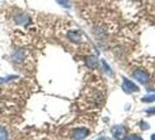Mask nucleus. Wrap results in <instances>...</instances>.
I'll list each match as a JSON object with an SVG mask.
<instances>
[{
	"label": "nucleus",
	"instance_id": "17",
	"mask_svg": "<svg viewBox=\"0 0 155 140\" xmlns=\"http://www.w3.org/2000/svg\"><path fill=\"white\" fill-rule=\"evenodd\" d=\"M96 140H108L105 137H100V138H98V139H96Z\"/></svg>",
	"mask_w": 155,
	"mask_h": 140
},
{
	"label": "nucleus",
	"instance_id": "19",
	"mask_svg": "<svg viewBox=\"0 0 155 140\" xmlns=\"http://www.w3.org/2000/svg\"><path fill=\"white\" fill-rule=\"evenodd\" d=\"M124 140H132V139H131V138H130V137H127V138H125V139H124Z\"/></svg>",
	"mask_w": 155,
	"mask_h": 140
},
{
	"label": "nucleus",
	"instance_id": "10",
	"mask_svg": "<svg viewBox=\"0 0 155 140\" xmlns=\"http://www.w3.org/2000/svg\"><path fill=\"white\" fill-rule=\"evenodd\" d=\"M141 101L143 103H153V102H155V93H149V95L145 96V97H142Z\"/></svg>",
	"mask_w": 155,
	"mask_h": 140
},
{
	"label": "nucleus",
	"instance_id": "15",
	"mask_svg": "<svg viewBox=\"0 0 155 140\" xmlns=\"http://www.w3.org/2000/svg\"><path fill=\"white\" fill-rule=\"evenodd\" d=\"M130 138L132 140H143L140 136H138V134H133V136H130Z\"/></svg>",
	"mask_w": 155,
	"mask_h": 140
},
{
	"label": "nucleus",
	"instance_id": "12",
	"mask_svg": "<svg viewBox=\"0 0 155 140\" xmlns=\"http://www.w3.org/2000/svg\"><path fill=\"white\" fill-rule=\"evenodd\" d=\"M102 66H103L104 70H105L108 74H110L111 76L113 75V72H112V70H111V67H110L108 63H106V61H105V60H102Z\"/></svg>",
	"mask_w": 155,
	"mask_h": 140
},
{
	"label": "nucleus",
	"instance_id": "1",
	"mask_svg": "<svg viewBox=\"0 0 155 140\" xmlns=\"http://www.w3.org/2000/svg\"><path fill=\"white\" fill-rule=\"evenodd\" d=\"M121 88L122 90L125 91L126 93H134V92H138L139 91V86L132 82L131 80H127L126 77H122V84H121Z\"/></svg>",
	"mask_w": 155,
	"mask_h": 140
},
{
	"label": "nucleus",
	"instance_id": "13",
	"mask_svg": "<svg viewBox=\"0 0 155 140\" xmlns=\"http://www.w3.org/2000/svg\"><path fill=\"white\" fill-rule=\"evenodd\" d=\"M13 78H16V76H7V77H0V84L1 83H6V82L11 81V80H13Z\"/></svg>",
	"mask_w": 155,
	"mask_h": 140
},
{
	"label": "nucleus",
	"instance_id": "11",
	"mask_svg": "<svg viewBox=\"0 0 155 140\" xmlns=\"http://www.w3.org/2000/svg\"><path fill=\"white\" fill-rule=\"evenodd\" d=\"M0 140H8V132L2 126H0Z\"/></svg>",
	"mask_w": 155,
	"mask_h": 140
},
{
	"label": "nucleus",
	"instance_id": "4",
	"mask_svg": "<svg viewBox=\"0 0 155 140\" xmlns=\"http://www.w3.org/2000/svg\"><path fill=\"white\" fill-rule=\"evenodd\" d=\"M90 131L85 127H77L72 130V139L73 140H83L89 136Z\"/></svg>",
	"mask_w": 155,
	"mask_h": 140
},
{
	"label": "nucleus",
	"instance_id": "8",
	"mask_svg": "<svg viewBox=\"0 0 155 140\" xmlns=\"http://www.w3.org/2000/svg\"><path fill=\"white\" fill-rule=\"evenodd\" d=\"M85 63H86L88 68H90L91 70H96L97 68H98V66H99V62H98L97 57H96V56H92V55L86 57Z\"/></svg>",
	"mask_w": 155,
	"mask_h": 140
},
{
	"label": "nucleus",
	"instance_id": "5",
	"mask_svg": "<svg viewBox=\"0 0 155 140\" xmlns=\"http://www.w3.org/2000/svg\"><path fill=\"white\" fill-rule=\"evenodd\" d=\"M11 58L14 63H21L26 58V50L24 49H15L11 55Z\"/></svg>",
	"mask_w": 155,
	"mask_h": 140
},
{
	"label": "nucleus",
	"instance_id": "3",
	"mask_svg": "<svg viewBox=\"0 0 155 140\" xmlns=\"http://www.w3.org/2000/svg\"><path fill=\"white\" fill-rule=\"evenodd\" d=\"M132 76H133L134 80H136V81L139 82V83H141V84H146V83H148V81H149V75L141 69L134 70L132 72Z\"/></svg>",
	"mask_w": 155,
	"mask_h": 140
},
{
	"label": "nucleus",
	"instance_id": "9",
	"mask_svg": "<svg viewBox=\"0 0 155 140\" xmlns=\"http://www.w3.org/2000/svg\"><path fill=\"white\" fill-rule=\"evenodd\" d=\"M56 2L64 8H71V0H56Z\"/></svg>",
	"mask_w": 155,
	"mask_h": 140
},
{
	"label": "nucleus",
	"instance_id": "2",
	"mask_svg": "<svg viewBox=\"0 0 155 140\" xmlns=\"http://www.w3.org/2000/svg\"><path fill=\"white\" fill-rule=\"evenodd\" d=\"M111 134L113 136V138L117 140H124L126 138L127 134V130L124 125H116L111 130Z\"/></svg>",
	"mask_w": 155,
	"mask_h": 140
},
{
	"label": "nucleus",
	"instance_id": "18",
	"mask_svg": "<svg viewBox=\"0 0 155 140\" xmlns=\"http://www.w3.org/2000/svg\"><path fill=\"white\" fill-rule=\"evenodd\" d=\"M151 140H155V133H154V134H152V136H151Z\"/></svg>",
	"mask_w": 155,
	"mask_h": 140
},
{
	"label": "nucleus",
	"instance_id": "6",
	"mask_svg": "<svg viewBox=\"0 0 155 140\" xmlns=\"http://www.w3.org/2000/svg\"><path fill=\"white\" fill-rule=\"evenodd\" d=\"M14 21L18 25H27V23L30 22V18L26 13H20V14H16L14 16Z\"/></svg>",
	"mask_w": 155,
	"mask_h": 140
},
{
	"label": "nucleus",
	"instance_id": "7",
	"mask_svg": "<svg viewBox=\"0 0 155 140\" xmlns=\"http://www.w3.org/2000/svg\"><path fill=\"white\" fill-rule=\"evenodd\" d=\"M82 37H83L82 32H78V31H76V32H69L68 33V39L71 42H73V43H81L82 42Z\"/></svg>",
	"mask_w": 155,
	"mask_h": 140
},
{
	"label": "nucleus",
	"instance_id": "14",
	"mask_svg": "<svg viewBox=\"0 0 155 140\" xmlns=\"http://www.w3.org/2000/svg\"><path fill=\"white\" fill-rule=\"evenodd\" d=\"M140 127H141V130H143V131H146V130H149V124L142 120V121H140Z\"/></svg>",
	"mask_w": 155,
	"mask_h": 140
},
{
	"label": "nucleus",
	"instance_id": "16",
	"mask_svg": "<svg viewBox=\"0 0 155 140\" xmlns=\"http://www.w3.org/2000/svg\"><path fill=\"white\" fill-rule=\"evenodd\" d=\"M146 112H147V113H155V107H151V109H148Z\"/></svg>",
	"mask_w": 155,
	"mask_h": 140
}]
</instances>
